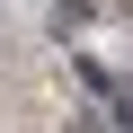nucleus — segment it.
<instances>
[{"instance_id": "f257e3e1", "label": "nucleus", "mask_w": 133, "mask_h": 133, "mask_svg": "<svg viewBox=\"0 0 133 133\" xmlns=\"http://www.w3.org/2000/svg\"><path fill=\"white\" fill-rule=\"evenodd\" d=\"M71 71H80V89H89V98H107V107L124 115V133H133V80H124V71H107V62H89V53L71 62Z\"/></svg>"}]
</instances>
